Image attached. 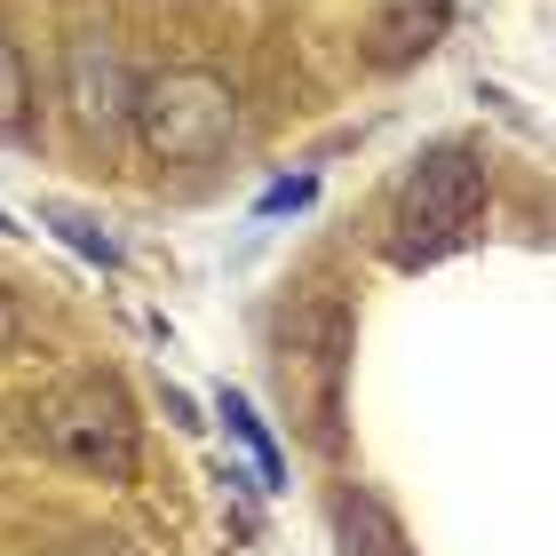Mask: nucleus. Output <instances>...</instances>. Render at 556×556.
I'll list each match as a JSON object with an SVG mask.
<instances>
[{"mask_svg":"<svg viewBox=\"0 0 556 556\" xmlns=\"http://www.w3.org/2000/svg\"><path fill=\"white\" fill-rule=\"evenodd\" d=\"M342 350H350V326L334 302L294 318V366H287V390L294 382H318L311 390V438L334 445V421H342Z\"/></svg>","mask_w":556,"mask_h":556,"instance_id":"obj_5","label":"nucleus"},{"mask_svg":"<svg viewBox=\"0 0 556 556\" xmlns=\"http://www.w3.org/2000/svg\"><path fill=\"white\" fill-rule=\"evenodd\" d=\"M215 414H223V421H231V438H239L247 453H255V469H263V485H278V477H287V462H278V445H270V429H263V414H255V406H247V397H239V390H223V397H215Z\"/></svg>","mask_w":556,"mask_h":556,"instance_id":"obj_8","label":"nucleus"},{"mask_svg":"<svg viewBox=\"0 0 556 556\" xmlns=\"http://www.w3.org/2000/svg\"><path fill=\"white\" fill-rule=\"evenodd\" d=\"M40 223H48V231H56V239L72 247V255H88V263L119 270V239H104V231H96L88 215H72V207H40Z\"/></svg>","mask_w":556,"mask_h":556,"instance_id":"obj_10","label":"nucleus"},{"mask_svg":"<svg viewBox=\"0 0 556 556\" xmlns=\"http://www.w3.org/2000/svg\"><path fill=\"white\" fill-rule=\"evenodd\" d=\"M485 199H493V175H485V160H477L469 143L421 151V160L406 167V184H397V199H390V263L397 270L445 263L453 247L477 239Z\"/></svg>","mask_w":556,"mask_h":556,"instance_id":"obj_1","label":"nucleus"},{"mask_svg":"<svg viewBox=\"0 0 556 556\" xmlns=\"http://www.w3.org/2000/svg\"><path fill=\"white\" fill-rule=\"evenodd\" d=\"M136 143L151 151L160 167H207L231 151L239 136V88L207 64H175V72H151L136 88Z\"/></svg>","mask_w":556,"mask_h":556,"instance_id":"obj_2","label":"nucleus"},{"mask_svg":"<svg viewBox=\"0 0 556 556\" xmlns=\"http://www.w3.org/2000/svg\"><path fill=\"white\" fill-rule=\"evenodd\" d=\"M33 128V72H24L16 40L0 33V136H24Z\"/></svg>","mask_w":556,"mask_h":556,"instance_id":"obj_9","label":"nucleus"},{"mask_svg":"<svg viewBox=\"0 0 556 556\" xmlns=\"http://www.w3.org/2000/svg\"><path fill=\"white\" fill-rule=\"evenodd\" d=\"M453 0H374V64H414L445 40Z\"/></svg>","mask_w":556,"mask_h":556,"instance_id":"obj_6","label":"nucleus"},{"mask_svg":"<svg viewBox=\"0 0 556 556\" xmlns=\"http://www.w3.org/2000/svg\"><path fill=\"white\" fill-rule=\"evenodd\" d=\"M334 541H342V556H414L406 525H397L390 501L366 493V485H342L334 493Z\"/></svg>","mask_w":556,"mask_h":556,"instance_id":"obj_7","label":"nucleus"},{"mask_svg":"<svg viewBox=\"0 0 556 556\" xmlns=\"http://www.w3.org/2000/svg\"><path fill=\"white\" fill-rule=\"evenodd\" d=\"M40 445L72 462L80 477H104V485H128L136 462H143V429H136V406L112 374H72L40 397Z\"/></svg>","mask_w":556,"mask_h":556,"instance_id":"obj_3","label":"nucleus"},{"mask_svg":"<svg viewBox=\"0 0 556 556\" xmlns=\"http://www.w3.org/2000/svg\"><path fill=\"white\" fill-rule=\"evenodd\" d=\"M318 199V175H294V184H270L263 191V215H287V207H311Z\"/></svg>","mask_w":556,"mask_h":556,"instance_id":"obj_11","label":"nucleus"},{"mask_svg":"<svg viewBox=\"0 0 556 556\" xmlns=\"http://www.w3.org/2000/svg\"><path fill=\"white\" fill-rule=\"evenodd\" d=\"M16 342V311H9V294H0V350Z\"/></svg>","mask_w":556,"mask_h":556,"instance_id":"obj_12","label":"nucleus"},{"mask_svg":"<svg viewBox=\"0 0 556 556\" xmlns=\"http://www.w3.org/2000/svg\"><path fill=\"white\" fill-rule=\"evenodd\" d=\"M136 72H128V56L104 40V33H80V40H64V104H72V119L80 128H96V136H119L136 119Z\"/></svg>","mask_w":556,"mask_h":556,"instance_id":"obj_4","label":"nucleus"}]
</instances>
